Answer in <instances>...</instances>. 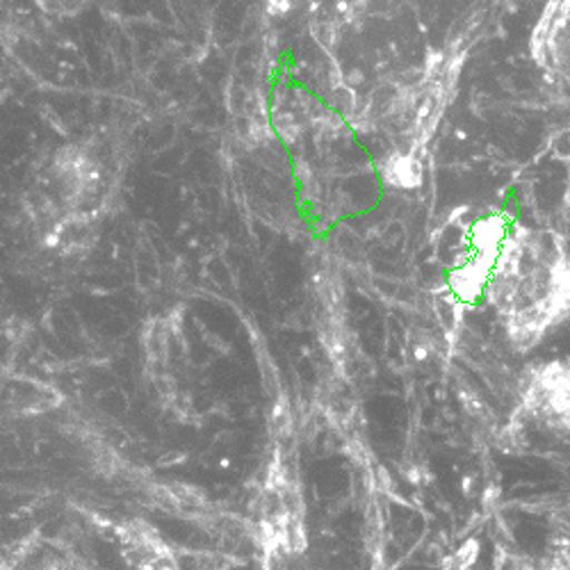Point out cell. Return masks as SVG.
<instances>
[{"label":"cell","mask_w":570,"mask_h":570,"mask_svg":"<svg viewBox=\"0 0 570 570\" xmlns=\"http://www.w3.org/2000/svg\"><path fill=\"white\" fill-rule=\"evenodd\" d=\"M478 552H480V541H478V539H468V541L461 546L459 554H456V568H459V570H465L468 566H472L474 561H478Z\"/></svg>","instance_id":"3957f363"},{"label":"cell","mask_w":570,"mask_h":570,"mask_svg":"<svg viewBox=\"0 0 570 570\" xmlns=\"http://www.w3.org/2000/svg\"><path fill=\"white\" fill-rule=\"evenodd\" d=\"M484 297L513 343L537 345L570 313V254L554 230L509 224Z\"/></svg>","instance_id":"6da1fadb"},{"label":"cell","mask_w":570,"mask_h":570,"mask_svg":"<svg viewBox=\"0 0 570 570\" xmlns=\"http://www.w3.org/2000/svg\"><path fill=\"white\" fill-rule=\"evenodd\" d=\"M386 174L384 178L391 183V185H397V187H406V189H413L422 183V165L420 160L413 156V154H395L389 158L386 163Z\"/></svg>","instance_id":"7a4b0ae2"}]
</instances>
